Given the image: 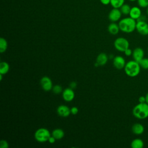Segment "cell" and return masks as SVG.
Returning <instances> with one entry per match:
<instances>
[{"instance_id":"cell-29","label":"cell","mask_w":148,"mask_h":148,"mask_svg":"<svg viewBox=\"0 0 148 148\" xmlns=\"http://www.w3.org/2000/svg\"><path fill=\"white\" fill-rule=\"evenodd\" d=\"M56 139L54 136H53L52 135H51V136H50L49 140H48V142H49L50 143L53 144V143H54L56 142Z\"/></svg>"},{"instance_id":"cell-5","label":"cell","mask_w":148,"mask_h":148,"mask_svg":"<svg viewBox=\"0 0 148 148\" xmlns=\"http://www.w3.org/2000/svg\"><path fill=\"white\" fill-rule=\"evenodd\" d=\"M129 46L130 43L128 40L123 37L117 38L114 42L115 49L120 52H124L129 47Z\"/></svg>"},{"instance_id":"cell-11","label":"cell","mask_w":148,"mask_h":148,"mask_svg":"<svg viewBox=\"0 0 148 148\" xmlns=\"http://www.w3.org/2000/svg\"><path fill=\"white\" fill-rule=\"evenodd\" d=\"M113 64L114 66L117 69H121L124 68L125 65V59L120 56H117L114 57Z\"/></svg>"},{"instance_id":"cell-16","label":"cell","mask_w":148,"mask_h":148,"mask_svg":"<svg viewBox=\"0 0 148 148\" xmlns=\"http://www.w3.org/2000/svg\"><path fill=\"white\" fill-rule=\"evenodd\" d=\"M108 29L110 34L112 35H116L119 33L120 28H119V24L115 23L114 22H112L109 25L108 27Z\"/></svg>"},{"instance_id":"cell-15","label":"cell","mask_w":148,"mask_h":148,"mask_svg":"<svg viewBox=\"0 0 148 148\" xmlns=\"http://www.w3.org/2000/svg\"><path fill=\"white\" fill-rule=\"evenodd\" d=\"M108 61V56L105 53H99L96 58V62L99 66L105 65Z\"/></svg>"},{"instance_id":"cell-6","label":"cell","mask_w":148,"mask_h":148,"mask_svg":"<svg viewBox=\"0 0 148 148\" xmlns=\"http://www.w3.org/2000/svg\"><path fill=\"white\" fill-rule=\"evenodd\" d=\"M136 30L142 35H148V23L145 20L139 18L136 20Z\"/></svg>"},{"instance_id":"cell-13","label":"cell","mask_w":148,"mask_h":148,"mask_svg":"<svg viewBox=\"0 0 148 148\" xmlns=\"http://www.w3.org/2000/svg\"><path fill=\"white\" fill-rule=\"evenodd\" d=\"M130 17L135 20H138L142 16V11L140 7L133 6L131 8L129 13Z\"/></svg>"},{"instance_id":"cell-19","label":"cell","mask_w":148,"mask_h":148,"mask_svg":"<svg viewBox=\"0 0 148 148\" xmlns=\"http://www.w3.org/2000/svg\"><path fill=\"white\" fill-rule=\"evenodd\" d=\"M9 65L8 62L2 61L0 63V73L2 75L6 74L9 71Z\"/></svg>"},{"instance_id":"cell-30","label":"cell","mask_w":148,"mask_h":148,"mask_svg":"<svg viewBox=\"0 0 148 148\" xmlns=\"http://www.w3.org/2000/svg\"><path fill=\"white\" fill-rule=\"evenodd\" d=\"M138 101H139V103H145V102H146L145 96H140L138 99Z\"/></svg>"},{"instance_id":"cell-24","label":"cell","mask_w":148,"mask_h":148,"mask_svg":"<svg viewBox=\"0 0 148 148\" xmlns=\"http://www.w3.org/2000/svg\"><path fill=\"white\" fill-rule=\"evenodd\" d=\"M52 91H53V92L54 94H60L61 92H62V87H61L60 85L57 84V85H55V86H53Z\"/></svg>"},{"instance_id":"cell-18","label":"cell","mask_w":148,"mask_h":148,"mask_svg":"<svg viewBox=\"0 0 148 148\" xmlns=\"http://www.w3.org/2000/svg\"><path fill=\"white\" fill-rule=\"evenodd\" d=\"M143 146L144 142L140 138L134 139L131 143V147L132 148H143Z\"/></svg>"},{"instance_id":"cell-21","label":"cell","mask_w":148,"mask_h":148,"mask_svg":"<svg viewBox=\"0 0 148 148\" xmlns=\"http://www.w3.org/2000/svg\"><path fill=\"white\" fill-rule=\"evenodd\" d=\"M8 47V42L3 38H0V53H4Z\"/></svg>"},{"instance_id":"cell-7","label":"cell","mask_w":148,"mask_h":148,"mask_svg":"<svg viewBox=\"0 0 148 148\" xmlns=\"http://www.w3.org/2000/svg\"><path fill=\"white\" fill-rule=\"evenodd\" d=\"M40 84L42 89L46 91L52 90L53 83L51 79L48 76H43L40 80Z\"/></svg>"},{"instance_id":"cell-10","label":"cell","mask_w":148,"mask_h":148,"mask_svg":"<svg viewBox=\"0 0 148 148\" xmlns=\"http://www.w3.org/2000/svg\"><path fill=\"white\" fill-rule=\"evenodd\" d=\"M62 96L64 101L66 102H71L75 98L74 91L71 87L66 88L62 91Z\"/></svg>"},{"instance_id":"cell-25","label":"cell","mask_w":148,"mask_h":148,"mask_svg":"<svg viewBox=\"0 0 148 148\" xmlns=\"http://www.w3.org/2000/svg\"><path fill=\"white\" fill-rule=\"evenodd\" d=\"M138 6L141 8H146L148 6V0H137Z\"/></svg>"},{"instance_id":"cell-4","label":"cell","mask_w":148,"mask_h":148,"mask_svg":"<svg viewBox=\"0 0 148 148\" xmlns=\"http://www.w3.org/2000/svg\"><path fill=\"white\" fill-rule=\"evenodd\" d=\"M50 136L51 134L50 131L45 128H38L34 134V137L36 140L40 143L48 141Z\"/></svg>"},{"instance_id":"cell-37","label":"cell","mask_w":148,"mask_h":148,"mask_svg":"<svg viewBox=\"0 0 148 148\" xmlns=\"http://www.w3.org/2000/svg\"><path fill=\"white\" fill-rule=\"evenodd\" d=\"M147 51H148V47H147Z\"/></svg>"},{"instance_id":"cell-33","label":"cell","mask_w":148,"mask_h":148,"mask_svg":"<svg viewBox=\"0 0 148 148\" xmlns=\"http://www.w3.org/2000/svg\"><path fill=\"white\" fill-rule=\"evenodd\" d=\"M145 98H146V103L148 104V92H147V94H146Z\"/></svg>"},{"instance_id":"cell-12","label":"cell","mask_w":148,"mask_h":148,"mask_svg":"<svg viewBox=\"0 0 148 148\" xmlns=\"http://www.w3.org/2000/svg\"><path fill=\"white\" fill-rule=\"evenodd\" d=\"M145 52L141 47H136L132 51V58L134 60L139 62L142 58H144Z\"/></svg>"},{"instance_id":"cell-26","label":"cell","mask_w":148,"mask_h":148,"mask_svg":"<svg viewBox=\"0 0 148 148\" xmlns=\"http://www.w3.org/2000/svg\"><path fill=\"white\" fill-rule=\"evenodd\" d=\"M9 144L8 142L5 140H1L0 141V148H8Z\"/></svg>"},{"instance_id":"cell-8","label":"cell","mask_w":148,"mask_h":148,"mask_svg":"<svg viewBox=\"0 0 148 148\" xmlns=\"http://www.w3.org/2000/svg\"><path fill=\"white\" fill-rule=\"evenodd\" d=\"M121 14L122 13L119 9L113 8L110 11L108 15V18L112 22H116L120 19Z\"/></svg>"},{"instance_id":"cell-2","label":"cell","mask_w":148,"mask_h":148,"mask_svg":"<svg viewBox=\"0 0 148 148\" xmlns=\"http://www.w3.org/2000/svg\"><path fill=\"white\" fill-rule=\"evenodd\" d=\"M134 116L138 119H145L148 117V104L146 102L136 105L132 109Z\"/></svg>"},{"instance_id":"cell-36","label":"cell","mask_w":148,"mask_h":148,"mask_svg":"<svg viewBox=\"0 0 148 148\" xmlns=\"http://www.w3.org/2000/svg\"><path fill=\"white\" fill-rule=\"evenodd\" d=\"M130 1H131V2H134V1H137V0H129Z\"/></svg>"},{"instance_id":"cell-34","label":"cell","mask_w":148,"mask_h":148,"mask_svg":"<svg viewBox=\"0 0 148 148\" xmlns=\"http://www.w3.org/2000/svg\"><path fill=\"white\" fill-rule=\"evenodd\" d=\"M2 74H1L0 73V80H2Z\"/></svg>"},{"instance_id":"cell-17","label":"cell","mask_w":148,"mask_h":148,"mask_svg":"<svg viewBox=\"0 0 148 148\" xmlns=\"http://www.w3.org/2000/svg\"><path fill=\"white\" fill-rule=\"evenodd\" d=\"M51 135L54 136L56 140L61 139L65 135L64 131L61 128H56L54 129L51 133Z\"/></svg>"},{"instance_id":"cell-35","label":"cell","mask_w":148,"mask_h":148,"mask_svg":"<svg viewBox=\"0 0 148 148\" xmlns=\"http://www.w3.org/2000/svg\"><path fill=\"white\" fill-rule=\"evenodd\" d=\"M146 12H147V14L148 15V6L146 8Z\"/></svg>"},{"instance_id":"cell-14","label":"cell","mask_w":148,"mask_h":148,"mask_svg":"<svg viewBox=\"0 0 148 148\" xmlns=\"http://www.w3.org/2000/svg\"><path fill=\"white\" fill-rule=\"evenodd\" d=\"M144 130H145V128L143 125L142 124L139 123L134 124L131 127V131L132 133L137 135L142 134L144 132Z\"/></svg>"},{"instance_id":"cell-1","label":"cell","mask_w":148,"mask_h":148,"mask_svg":"<svg viewBox=\"0 0 148 148\" xmlns=\"http://www.w3.org/2000/svg\"><path fill=\"white\" fill-rule=\"evenodd\" d=\"M120 30L125 33H131L136 29V20L128 17L121 19L119 22Z\"/></svg>"},{"instance_id":"cell-32","label":"cell","mask_w":148,"mask_h":148,"mask_svg":"<svg viewBox=\"0 0 148 148\" xmlns=\"http://www.w3.org/2000/svg\"><path fill=\"white\" fill-rule=\"evenodd\" d=\"M69 86H70V87H71V88L74 89V88H75L76 87V86H77V83H76L75 82H72L70 83Z\"/></svg>"},{"instance_id":"cell-28","label":"cell","mask_w":148,"mask_h":148,"mask_svg":"<svg viewBox=\"0 0 148 148\" xmlns=\"http://www.w3.org/2000/svg\"><path fill=\"white\" fill-rule=\"evenodd\" d=\"M79 112V109L76 106H73L72 108H71V113L72 114H76L77 113Z\"/></svg>"},{"instance_id":"cell-31","label":"cell","mask_w":148,"mask_h":148,"mask_svg":"<svg viewBox=\"0 0 148 148\" xmlns=\"http://www.w3.org/2000/svg\"><path fill=\"white\" fill-rule=\"evenodd\" d=\"M101 3L104 5H108L110 4V0H99Z\"/></svg>"},{"instance_id":"cell-9","label":"cell","mask_w":148,"mask_h":148,"mask_svg":"<svg viewBox=\"0 0 148 148\" xmlns=\"http://www.w3.org/2000/svg\"><path fill=\"white\" fill-rule=\"evenodd\" d=\"M57 113L58 116L62 117H67L71 113V109L65 105H61L58 106L57 109Z\"/></svg>"},{"instance_id":"cell-22","label":"cell","mask_w":148,"mask_h":148,"mask_svg":"<svg viewBox=\"0 0 148 148\" xmlns=\"http://www.w3.org/2000/svg\"><path fill=\"white\" fill-rule=\"evenodd\" d=\"M120 11L121 12L122 14H124V15H127L129 14L130 10H131V6L128 5V4H126V3H124L120 8Z\"/></svg>"},{"instance_id":"cell-3","label":"cell","mask_w":148,"mask_h":148,"mask_svg":"<svg viewBox=\"0 0 148 148\" xmlns=\"http://www.w3.org/2000/svg\"><path fill=\"white\" fill-rule=\"evenodd\" d=\"M140 68L139 62L135 60H131L127 62L124 68L125 74L132 77H135L139 75Z\"/></svg>"},{"instance_id":"cell-20","label":"cell","mask_w":148,"mask_h":148,"mask_svg":"<svg viewBox=\"0 0 148 148\" xmlns=\"http://www.w3.org/2000/svg\"><path fill=\"white\" fill-rule=\"evenodd\" d=\"M125 0H110V4L113 8L119 9L124 3Z\"/></svg>"},{"instance_id":"cell-27","label":"cell","mask_w":148,"mask_h":148,"mask_svg":"<svg viewBox=\"0 0 148 148\" xmlns=\"http://www.w3.org/2000/svg\"><path fill=\"white\" fill-rule=\"evenodd\" d=\"M132 51L133 50H132L131 49H130L129 47L128 48V49H127L124 51V54H125V55L126 56H132Z\"/></svg>"},{"instance_id":"cell-23","label":"cell","mask_w":148,"mask_h":148,"mask_svg":"<svg viewBox=\"0 0 148 148\" xmlns=\"http://www.w3.org/2000/svg\"><path fill=\"white\" fill-rule=\"evenodd\" d=\"M141 68L143 69H148V58H143L139 62Z\"/></svg>"}]
</instances>
